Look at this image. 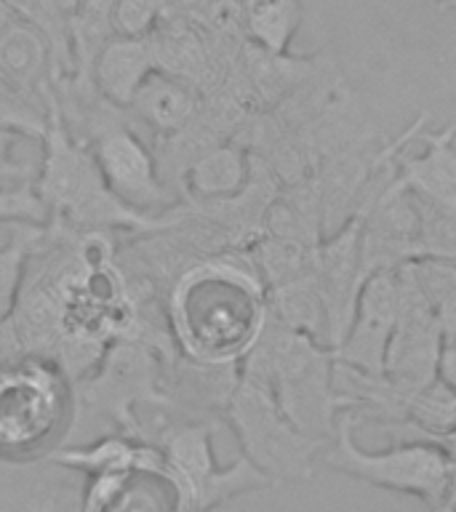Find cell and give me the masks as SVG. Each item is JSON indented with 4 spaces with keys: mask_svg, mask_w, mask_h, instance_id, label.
Here are the masks:
<instances>
[{
    "mask_svg": "<svg viewBox=\"0 0 456 512\" xmlns=\"http://www.w3.org/2000/svg\"><path fill=\"white\" fill-rule=\"evenodd\" d=\"M267 320V283L251 256H206L179 272L168 294L171 339L192 366H240Z\"/></svg>",
    "mask_w": 456,
    "mask_h": 512,
    "instance_id": "cell-1",
    "label": "cell"
},
{
    "mask_svg": "<svg viewBox=\"0 0 456 512\" xmlns=\"http://www.w3.org/2000/svg\"><path fill=\"white\" fill-rule=\"evenodd\" d=\"M35 192L51 216L83 232H160L182 224V214L152 216L126 206L107 187L94 152L67 126L56 94L46 102V128L40 139V171Z\"/></svg>",
    "mask_w": 456,
    "mask_h": 512,
    "instance_id": "cell-2",
    "label": "cell"
},
{
    "mask_svg": "<svg viewBox=\"0 0 456 512\" xmlns=\"http://www.w3.org/2000/svg\"><path fill=\"white\" fill-rule=\"evenodd\" d=\"M240 374L267 379L283 414L304 435L323 443L334 438L344 403L336 390V352L328 344L270 318Z\"/></svg>",
    "mask_w": 456,
    "mask_h": 512,
    "instance_id": "cell-3",
    "label": "cell"
},
{
    "mask_svg": "<svg viewBox=\"0 0 456 512\" xmlns=\"http://www.w3.org/2000/svg\"><path fill=\"white\" fill-rule=\"evenodd\" d=\"M70 376L54 358L27 352L0 363V456H48L72 414Z\"/></svg>",
    "mask_w": 456,
    "mask_h": 512,
    "instance_id": "cell-4",
    "label": "cell"
},
{
    "mask_svg": "<svg viewBox=\"0 0 456 512\" xmlns=\"http://www.w3.org/2000/svg\"><path fill=\"white\" fill-rule=\"evenodd\" d=\"M358 424V414L342 411L334 438L323 448L320 462L368 486L416 496L432 512L438 510L451 486V456L430 440H403L387 451H366L355 440Z\"/></svg>",
    "mask_w": 456,
    "mask_h": 512,
    "instance_id": "cell-5",
    "label": "cell"
},
{
    "mask_svg": "<svg viewBox=\"0 0 456 512\" xmlns=\"http://www.w3.org/2000/svg\"><path fill=\"white\" fill-rule=\"evenodd\" d=\"M224 416L238 435L243 456L275 486L312 480L326 443L304 435L283 414L267 379L240 374Z\"/></svg>",
    "mask_w": 456,
    "mask_h": 512,
    "instance_id": "cell-6",
    "label": "cell"
},
{
    "mask_svg": "<svg viewBox=\"0 0 456 512\" xmlns=\"http://www.w3.org/2000/svg\"><path fill=\"white\" fill-rule=\"evenodd\" d=\"M211 438H214V427L208 422H179L171 424L158 440L168 467L187 496L190 512H211L235 496L275 486L243 454L222 467L216 462Z\"/></svg>",
    "mask_w": 456,
    "mask_h": 512,
    "instance_id": "cell-7",
    "label": "cell"
},
{
    "mask_svg": "<svg viewBox=\"0 0 456 512\" xmlns=\"http://www.w3.org/2000/svg\"><path fill=\"white\" fill-rule=\"evenodd\" d=\"M104 182L126 206L142 214L163 216L176 211V195L160 176L158 160L134 128L99 123L88 142Z\"/></svg>",
    "mask_w": 456,
    "mask_h": 512,
    "instance_id": "cell-8",
    "label": "cell"
},
{
    "mask_svg": "<svg viewBox=\"0 0 456 512\" xmlns=\"http://www.w3.org/2000/svg\"><path fill=\"white\" fill-rule=\"evenodd\" d=\"M398 286V323L387 347L384 376L411 400L416 392L438 379L435 368H438V355L443 347V331L430 302L424 299L422 288L416 286L408 264L398 270Z\"/></svg>",
    "mask_w": 456,
    "mask_h": 512,
    "instance_id": "cell-9",
    "label": "cell"
},
{
    "mask_svg": "<svg viewBox=\"0 0 456 512\" xmlns=\"http://www.w3.org/2000/svg\"><path fill=\"white\" fill-rule=\"evenodd\" d=\"M78 512H190L179 480L158 443L126 470L91 475L80 491Z\"/></svg>",
    "mask_w": 456,
    "mask_h": 512,
    "instance_id": "cell-10",
    "label": "cell"
},
{
    "mask_svg": "<svg viewBox=\"0 0 456 512\" xmlns=\"http://www.w3.org/2000/svg\"><path fill=\"white\" fill-rule=\"evenodd\" d=\"M360 238H363V214H355L336 232L320 240L315 254L320 294L326 304V342L336 350L347 336V328L355 315L360 286H363V256H360Z\"/></svg>",
    "mask_w": 456,
    "mask_h": 512,
    "instance_id": "cell-11",
    "label": "cell"
},
{
    "mask_svg": "<svg viewBox=\"0 0 456 512\" xmlns=\"http://www.w3.org/2000/svg\"><path fill=\"white\" fill-rule=\"evenodd\" d=\"M400 286L398 270H382L363 280L355 315L344 342L336 347V360L363 374L382 376L387 347L398 323Z\"/></svg>",
    "mask_w": 456,
    "mask_h": 512,
    "instance_id": "cell-12",
    "label": "cell"
},
{
    "mask_svg": "<svg viewBox=\"0 0 456 512\" xmlns=\"http://www.w3.org/2000/svg\"><path fill=\"white\" fill-rule=\"evenodd\" d=\"M158 382V363L150 347L136 339L115 342V347L102 355L99 376L88 384L86 400L99 411H107L120 424H126L128 435L139 438L134 408L136 403H163V395L155 390Z\"/></svg>",
    "mask_w": 456,
    "mask_h": 512,
    "instance_id": "cell-13",
    "label": "cell"
},
{
    "mask_svg": "<svg viewBox=\"0 0 456 512\" xmlns=\"http://www.w3.org/2000/svg\"><path fill=\"white\" fill-rule=\"evenodd\" d=\"M0 80L19 99L54 94V48L35 24L19 16L0 32Z\"/></svg>",
    "mask_w": 456,
    "mask_h": 512,
    "instance_id": "cell-14",
    "label": "cell"
},
{
    "mask_svg": "<svg viewBox=\"0 0 456 512\" xmlns=\"http://www.w3.org/2000/svg\"><path fill=\"white\" fill-rule=\"evenodd\" d=\"M256 160L238 142L208 144L184 168V190L198 206H214L238 198L254 182Z\"/></svg>",
    "mask_w": 456,
    "mask_h": 512,
    "instance_id": "cell-15",
    "label": "cell"
},
{
    "mask_svg": "<svg viewBox=\"0 0 456 512\" xmlns=\"http://www.w3.org/2000/svg\"><path fill=\"white\" fill-rule=\"evenodd\" d=\"M203 99L198 83L174 75L168 70H155L147 75L134 94L128 110L142 120L144 126L163 136H179L198 120Z\"/></svg>",
    "mask_w": 456,
    "mask_h": 512,
    "instance_id": "cell-16",
    "label": "cell"
},
{
    "mask_svg": "<svg viewBox=\"0 0 456 512\" xmlns=\"http://www.w3.org/2000/svg\"><path fill=\"white\" fill-rule=\"evenodd\" d=\"M424 152L398 155V174L406 190L435 206L456 208V123L422 134Z\"/></svg>",
    "mask_w": 456,
    "mask_h": 512,
    "instance_id": "cell-17",
    "label": "cell"
},
{
    "mask_svg": "<svg viewBox=\"0 0 456 512\" xmlns=\"http://www.w3.org/2000/svg\"><path fill=\"white\" fill-rule=\"evenodd\" d=\"M155 70H158V56L152 38L112 35L96 56L91 80L107 102L128 110L139 86Z\"/></svg>",
    "mask_w": 456,
    "mask_h": 512,
    "instance_id": "cell-18",
    "label": "cell"
},
{
    "mask_svg": "<svg viewBox=\"0 0 456 512\" xmlns=\"http://www.w3.org/2000/svg\"><path fill=\"white\" fill-rule=\"evenodd\" d=\"M235 8L248 43L272 54H288L304 22L302 0H235Z\"/></svg>",
    "mask_w": 456,
    "mask_h": 512,
    "instance_id": "cell-19",
    "label": "cell"
},
{
    "mask_svg": "<svg viewBox=\"0 0 456 512\" xmlns=\"http://www.w3.org/2000/svg\"><path fill=\"white\" fill-rule=\"evenodd\" d=\"M408 270L430 302L443 339H456V259L422 256L408 262Z\"/></svg>",
    "mask_w": 456,
    "mask_h": 512,
    "instance_id": "cell-20",
    "label": "cell"
},
{
    "mask_svg": "<svg viewBox=\"0 0 456 512\" xmlns=\"http://www.w3.org/2000/svg\"><path fill=\"white\" fill-rule=\"evenodd\" d=\"M168 11V0H115L112 30L126 38H150Z\"/></svg>",
    "mask_w": 456,
    "mask_h": 512,
    "instance_id": "cell-21",
    "label": "cell"
},
{
    "mask_svg": "<svg viewBox=\"0 0 456 512\" xmlns=\"http://www.w3.org/2000/svg\"><path fill=\"white\" fill-rule=\"evenodd\" d=\"M30 254V238H11L0 251V320L14 310L16 294L22 291V264Z\"/></svg>",
    "mask_w": 456,
    "mask_h": 512,
    "instance_id": "cell-22",
    "label": "cell"
},
{
    "mask_svg": "<svg viewBox=\"0 0 456 512\" xmlns=\"http://www.w3.org/2000/svg\"><path fill=\"white\" fill-rule=\"evenodd\" d=\"M435 376L440 384H446L448 390L456 392V339H443Z\"/></svg>",
    "mask_w": 456,
    "mask_h": 512,
    "instance_id": "cell-23",
    "label": "cell"
},
{
    "mask_svg": "<svg viewBox=\"0 0 456 512\" xmlns=\"http://www.w3.org/2000/svg\"><path fill=\"white\" fill-rule=\"evenodd\" d=\"M80 3H83V0H54V6L59 8V11H62V14L67 16V19H70V16L75 14V11H78Z\"/></svg>",
    "mask_w": 456,
    "mask_h": 512,
    "instance_id": "cell-24",
    "label": "cell"
},
{
    "mask_svg": "<svg viewBox=\"0 0 456 512\" xmlns=\"http://www.w3.org/2000/svg\"><path fill=\"white\" fill-rule=\"evenodd\" d=\"M14 19H16V14L11 11V6H8L6 0H0V32L6 30L8 24L14 22Z\"/></svg>",
    "mask_w": 456,
    "mask_h": 512,
    "instance_id": "cell-25",
    "label": "cell"
},
{
    "mask_svg": "<svg viewBox=\"0 0 456 512\" xmlns=\"http://www.w3.org/2000/svg\"><path fill=\"white\" fill-rule=\"evenodd\" d=\"M440 8H454L456 11V0H438Z\"/></svg>",
    "mask_w": 456,
    "mask_h": 512,
    "instance_id": "cell-26",
    "label": "cell"
}]
</instances>
